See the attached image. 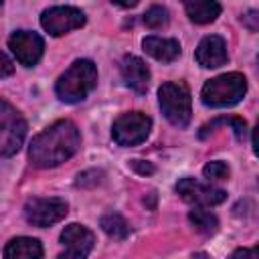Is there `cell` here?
I'll use <instances>...</instances> for the list:
<instances>
[{
    "label": "cell",
    "mask_w": 259,
    "mask_h": 259,
    "mask_svg": "<svg viewBox=\"0 0 259 259\" xmlns=\"http://www.w3.org/2000/svg\"><path fill=\"white\" fill-rule=\"evenodd\" d=\"M81 132L71 119H59L32 138L28 158L36 168H55L77 154Z\"/></svg>",
    "instance_id": "6da1fadb"
},
{
    "label": "cell",
    "mask_w": 259,
    "mask_h": 259,
    "mask_svg": "<svg viewBox=\"0 0 259 259\" xmlns=\"http://www.w3.org/2000/svg\"><path fill=\"white\" fill-rule=\"evenodd\" d=\"M97 87V67L89 59H77L55 83V93L65 103L83 101Z\"/></svg>",
    "instance_id": "7a4b0ae2"
},
{
    "label": "cell",
    "mask_w": 259,
    "mask_h": 259,
    "mask_svg": "<svg viewBox=\"0 0 259 259\" xmlns=\"http://www.w3.org/2000/svg\"><path fill=\"white\" fill-rule=\"evenodd\" d=\"M247 93V79L241 73H223L202 85L200 99L208 107H231Z\"/></svg>",
    "instance_id": "3957f363"
},
{
    "label": "cell",
    "mask_w": 259,
    "mask_h": 259,
    "mask_svg": "<svg viewBox=\"0 0 259 259\" xmlns=\"http://www.w3.org/2000/svg\"><path fill=\"white\" fill-rule=\"evenodd\" d=\"M158 103L164 117L176 125L186 127L192 117V95L186 83L182 81H168L158 89Z\"/></svg>",
    "instance_id": "277c9868"
},
{
    "label": "cell",
    "mask_w": 259,
    "mask_h": 259,
    "mask_svg": "<svg viewBox=\"0 0 259 259\" xmlns=\"http://www.w3.org/2000/svg\"><path fill=\"white\" fill-rule=\"evenodd\" d=\"M26 138V121L20 111L0 97V158L14 156Z\"/></svg>",
    "instance_id": "5b68a950"
},
{
    "label": "cell",
    "mask_w": 259,
    "mask_h": 259,
    "mask_svg": "<svg viewBox=\"0 0 259 259\" xmlns=\"http://www.w3.org/2000/svg\"><path fill=\"white\" fill-rule=\"evenodd\" d=\"M152 130V117L142 113V111H127L121 113L111 127V136L113 142L117 146L130 148V146H138L142 144Z\"/></svg>",
    "instance_id": "8992f818"
},
{
    "label": "cell",
    "mask_w": 259,
    "mask_h": 259,
    "mask_svg": "<svg viewBox=\"0 0 259 259\" xmlns=\"http://www.w3.org/2000/svg\"><path fill=\"white\" fill-rule=\"evenodd\" d=\"M174 190H176V194L184 202L194 204V206H200V208L217 206V204L225 202V198H227V192L223 188H217L210 182H200V180L190 178V176L180 178L176 182Z\"/></svg>",
    "instance_id": "52a82bcc"
},
{
    "label": "cell",
    "mask_w": 259,
    "mask_h": 259,
    "mask_svg": "<svg viewBox=\"0 0 259 259\" xmlns=\"http://www.w3.org/2000/svg\"><path fill=\"white\" fill-rule=\"evenodd\" d=\"M67 212H69V204L57 196H51V198L36 196V198L26 200L24 204V219L32 227H40V229L63 221Z\"/></svg>",
    "instance_id": "ba28073f"
},
{
    "label": "cell",
    "mask_w": 259,
    "mask_h": 259,
    "mask_svg": "<svg viewBox=\"0 0 259 259\" xmlns=\"http://www.w3.org/2000/svg\"><path fill=\"white\" fill-rule=\"evenodd\" d=\"M85 12L77 6H51L40 14V26L51 36H63L85 24Z\"/></svg>",
    "instance_id": "9c48e42d"
},
{
    "label": "cell",
    "mask_w": 259,
    "mask_h": 259,
    "mask_svg": "<svg viewBox=\"0 0 259 259\" xmlns=\"http://www.w3.org/2000/svg\"><path fill=\"white\" fill-rule=\"evenodd\" d=\"M61 243L67 251H63L57 259H87L95 245V235L85 225L71 223L61 231Z\"/></svg>",
    "instance_id": "30bf717a"
},
{
    "label": "cell",
    "mask_w": 259,
    "mask_h": 259,
    "mask_svg": "<svg viewBox=\"0 0 259 259\" xmlns=\"http://www.w3.org/2000/svg\"><path fill=\"white\" fill-rule=\"evenodd\" d=\"M8 49L14 59L24 67H34L45 51V40L34 30H16L8 38Z\"/></svg>",
    "instance_id": "8fae6325"
},
{
    "label": "cell",
    "mask_w": 259,
    "mask_h": 259,
    "mask_svg": "<svg viewBox=\"0 0 259 259\" xmlns=\"http://www.w3.org/2000/svg\"><path fill=\"white\" fill-rule=\"evenodd\" d=\"M194 59L200 67L204 69H217L221 65H225L229 61V53H227V42L223 36L219 34H208L204 36L196 51H194Z\"/></svg>",
    "instance_id": "7c38bea8"
},
{
    "label": "cell",
    "mask_w": 259,
    "mask_h": 259,
    "mask_svg": "<svg viewBox=\"0 0 259 259\" xmlns=\"http://www.w3.org/2000/svg\"><path fill=\"white\" fill-rule=\"evenodd\" d=\"M119 71H121L123 83L127 87H132L136 93H146L148 91V85H150V69H148V65L140 57L125 55L121 59Z\"/></svg>",
    "instance_id": "4fadbf2b"
},
{
    "label": "cell",
    "mask_w": 259,
    "mask_h": 259,
    "mask_svg": "<svg viewBox=\"0 0 259 259\" xmlns=\"http://www.w3.org/2000/svg\"><path fill=\"white\" fill-rule=\"evenodd\" d=\"M142 47L150 57H154L160 63H174L182 53L180 42L176 38H164V36H156V34L146 36L142 40Z\"/></svg>",
    "instance_id": "5bb4252c"
},
{
    "label": "cell",
    "mask_w": 259,
    "mask_h": 259,
    "mask_svg": "<svg viewBox=\"0 0 259 259\" xmlns=\"http://www.w3.org/2000/svg\"><path fill=\"white\" fill-rule=\"evenodd\" d=\"M4 259H42V245L32 237L10 239L4 247Z\"/></svg>",
    "instance_id": "9a60e30c"
},
{
    "label": "cell",
    "mask_w": 259,
    "mask_h": 259,
    "mask_svg": "<svg viewBox=\"0 0 259 259\" xmlns=\"http://www.w3.org/2000/svg\"><path fill=\"white\" fill-rule=\"evenodd\" d=\"M184 10L194 24H208L221 14V4L214 0H192L184 4Z\"/></svg>",
    "instance_id": "2e32d148"
},
{
    "label": "cell",
    "mask_w": 259,
    "mask_h": 259,
    "mask_svg": "<svg viewBox=\"0 0 259 259\" xmlns=\"http://www.w3.org/2000/svg\"><path fill=\"white\" fill-rule=\"evenodd\" d=\"M99 227L113 241H123L130 235V225H127V221L119 212H105L99 219Z\"/></svg>",
    "instance_id": "e0dca14e"
},
{
    "label": "cell",
    "mask_w": 259,
    "mask_h": 259,
    "mask_svg": "<svg viewBox=\"0 0 259 259\" xmlns=\"http://www.w3.org/2000/svg\"><path fill=\"white\" fill-rule=\"evenodd\" d=\"M188 221L190 225L202 233V235H214L219 231V219L214 212L206 210V208H200V206H194L190 212H188Z\"/></svg>",
    "instance_id": "ac0fdd59"
},
{
    "label": "cell",
    "mask_w": 259,
    "mask_h": 259,
    "mask_svg": "<svg viewBox=\"0 0 259 259\" xmlns=\"http://www.w3.org/2000/svg\"><path fill=\"white\" fill-rule=\"evenodd\" d=\"M142 20H144V24H146L148 28H162V26H166V24L170 22V12H168L166 6L154 4V6H150V8L144 12Z\"/></svg>",
    "instance_id": "d6986e66"
},
{
    "label": "cell",
    "mask_w": 259,
    "mask_h": 259,
    "mask_svg": "<svg viewBox=\"0 0 259 259\" xmlns=\"http://www.w3.org/2000/svg\"><path fill=\"white\" fill-rule=\"evenodd\" d=\"M202 174H204V178H206L208 182H210V180H227L229 174H231V170H229V166H227L225 162L212 160V162H208V164L202 168Z\"/></svg>",
    "instance_id": "ffe728a7"
},
{
    "label": "cell",
    "mask_w": 259,
    "mask_h": 259,
    "mask_svg": "<svg viewBox=\"0 0 259 259\" xmlns=\"http://www.w3.org/2000/svg\"><path fill=\"white\" fill-rule=\"evenodd\" d=\"M12 73H14V63H12V59H10L4 51H0V79L10 77Z\"/></svg>",
    "instance_id": "44dd1931"
},
{
    "label": "cell",
    "mask_w": 259,
    "mask_h": 259,
    "mask_svg": "<svg viewBox=\"0 0 259 259\" xmlns=\"http://www.w3.org/2000/svg\"><path fill=\"white\" fill-rule=\"evenodd\" d=\"M229 259H257V247H243V249H235Z\"/></svg>",
    "instance_id": "7402d4cb"
},
{
    "label": "cell",
    "mask_w": 259,
    "mask_h": 259,
    "mask_svg": "<svg viewBox=\"0 0 259 259\" xmlns=\"http://www.w3.org/2000/svg\"><path fill=\"white\" fill-rule=\"evenodd\" d=\"M257 20H259V16H257V12H255V10L247 12V14L241 18V22H243L251 32H257V28H259V26H257Z\"/></svg>",
    "instance_id": "603a6c76"
},
{
    "label": "cell",
    "mask_w": 259,
    "mask_h": 259,
    "mask_svg": "<svg viewBox=\"0 0 259 259\" xmlns=\"http://www.w3.org/2000/svg\"><path fill=\"white\" fill-rule=\"evenodd\" d=\"M130 166H132L136 172H140V174H152V172H154V166L148 164V162H144V160H132Z\"/></svg>",
    "instance_id": "cb8c5ba5"
}]
</instances>
